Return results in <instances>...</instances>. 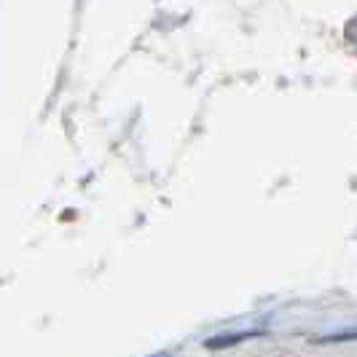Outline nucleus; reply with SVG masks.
<instances>
[]
</instances>
